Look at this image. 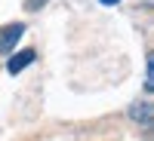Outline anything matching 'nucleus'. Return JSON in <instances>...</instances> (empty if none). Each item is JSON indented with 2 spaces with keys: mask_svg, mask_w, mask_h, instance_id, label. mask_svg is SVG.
I'll return each mask as SVG.
<instances>
[{
  "mask_svg": "<svg viewBox=\"0 0 154 141\" xmlns=\"http://www.w3.org/2000/svg\"><path fill=\"white\" fill-rule=\"evenodd\" d=\"M25 34V25L22 22H12V25H6L3 31H0V52L3 55H9L12 52V46L19 43V37Z\"/></svg>",
  "mask_w": 154,
  "mask_h": 141,
  "instance_id": "1",
  "label": "nucleus"
},
{
  "mask_svg": "<svg viewBox=\"0 0 154 141\" xmlns=\"http://www.w3.org/2000/svg\"><path fill=\"white\" fill-rule=\"evenodd\" d=\"M34 58H37V52H34V49H22V52H16V55L6 61V71H9V74H19V71H25V68H28Z\"/></svg>",
  "mask_w": 154,
  "mask_h": 141,
  "instance_id": "2",
  "label": "nucleus"
},
{
  "mask_svg": "<svg viewBox=\"0 0 154 141\" xmlns=\"http://www.w3.org/2000/svg\"><path fill=\"white\" fill-rule=\"evenodd\" d=\"M145 89L154 92V52L148 55V74H145Z\"/></svg>",
  "mask_w": 154,
  "mask_h": 141,
  "instance_id": "3",
  "label": "nucleus"
},
{
  "mask_svg": "<svg viewBox=\"0 0 154 141\" xmlns=\"http://www.w3.org/2000/svg\"><path fill=\"white\" fill-rule=\"evenodd\" d=\"M133 117H136V120H151L154 110H151L148 104H136V107H133Z\"/></svg>",
  "mask_w": 154,
  "mask_h": 141,
  "instance_id": "4",
  "label": "nucleus"
},
{
  "mask_svg": "<svg viewBox=\"0 0 154 141\" xmlns=\"http://www.w3.org/2000/svg\"><path fill=\"white\" fill-rule=\"evenodd\" d=\"M46 0H25V9H40Z\"/></svg>",
  "mask_w": 154,
  "mask_h": 141,
  "instance_id": "5",
  "label": "nucleus"
},
{
  "mask_svg": "<svg viewBox=\"0 0 154 141\" xmlns=\"http://www.w3.org/2000/svg\"><path fill=\"white\" fill-rule=\"evenodd\" d=\"M99 3H108V6H114V3H120V0H99Z\"/></svg>",
  "mask_w": 154,
  "mask_h": 141,
  "instance_id": "6",
  "label": "nucleus"
}]
</instances>
